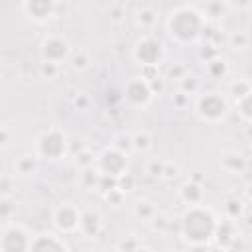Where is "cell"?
<instances>
[{"mask_svg": "<svg viewBox=\"0 0 252 252\" xmlns=\"http://www.w3.org/2000/svg\"><path fill=\"white\" fill-rule=\"evenodd\" d=\"M242 203L238 201V199H228L226 201V213H228V217L230 219H238L240 215H242Z\"/></svg>", "mask_w": 252, "mask_h": 252, "instance_id": "cb8c5ba5", "label": "cell"}, {"mask_svg": "<svg viewBox=\"0 0 252 252\" xmlns=\"http://www.w3.org/2000/svg\"><path fill=\"white\" fill-rule=\"evenodd\" d=\"M134 213H136V217H140V219H144V220H150V219L156 217V209H154L152 203H148V201H140V203L136 205Z\"/></svg>", "mask_w": 252, "mask_h": 252, "instance_id": "ac0fdd59", "label": "cell"}, {"mask_svg": "<svg viewBox=\"0 0 252 252\" xmlns=\"http://www.w3.org/2000/svg\"><path fill=\"white\" fill-rule=\"evenodd\" d=\"M203 26H205L203 16L191 8H181L173 12L167 22L169 33L179 41H193L201 33Z\"/></svg>", "mask_w": 252, "mask_h": 252, "instance_id": "7a4b0ae2", "label": "cell"}, {"mask_svg": "<svg viewBox=\"0 0 252 252\" xmlns=\"http://www.w3.org/2000/svg\"><path fill=\"white\" fill-rule=\"evenodd\" d=\"M222 167L228 171H240L244 167V159L240 154H224L222 156Z\"/></svg>", "mask_w": 252, "mask_h": 252, "instance_id": "9a60e30c", "label": "cell"}, {"mask_svg": "<svg viewBox=\"0 0 252 252\" xmlns=\"http://www.w3.org/2000/svg\"><path fill=\"white\" fill-rule=\"evenodd\" d=\"M77 163L83 165V167H91V165L94 163V159L91 158L89 152H81V154H77Z\"/></svg>", "mask_w": 252, "mask_h": 252, "instance_id": "4dcf8cb0", "label": "cell"}, {"mask_svg": "<svg viewBox=\"0 0 252 252\" xmlns=\"http://www.w3.org/2000/svg\"><path fill=\"white\" fill-rule=\"evenodd\" d=\"M100 226H102V219H100V213H98V211H94V209H87V211L81 213L79 230L83 232V236H87V238H94V236H98Z\"/></svg>", "mask_w": 252, "mask_h": 252, "instance_id": "8fae6325", "label": "cell"}, {"mask_svg": "<svg viewBox=\"0 0 252 252\" xmlns=\"http://www.w3.org/2000/svg\"><path fill=\"white\" fill-rule=\"evenodd\" d=\"M238 110L246 120H252V93L238 100Z\"/></svg>", "mask_w": 252, "mask_h": 252, "instance_id": "7402d4cb", "label": "cell"}, {"mask_svg": "<svg viewBox=\"0 0 252 252\" xmlns=\"http://www.w3.org/2000/svg\"><path fill=\"white\" fill-rule=\"evenodd\" d=\"M69 63H71L73 69H87L91 61H89V55H87L85 51H75V53L69 57Z\"/></svg>", "mask_w": 252, "mask_h": 252, "instance_id": "d6986e66", "label": "cell"}, {"mask_svg": "<svg viewBox=\"0 0 252 252\" xmlns=\"http://www.w3.org/2000/svg\"><path fill=\"white\" fill-rule=\"evenodd\" d=\"M197 110L205 120H220L226 114V102L220 94H205L197 100Z\"/></svg>", "mask_w": 252, "mask_h": 252, "instance_id": "8992f818", "label": "cell"}, {"mask_svg": "<svg viewBox=\"0 0 252 252\" xmlns=\"http://www.w3.org/2000/svg\"><path fill=\"white\" fill-rule=\"evenodd\" d=\"M136 252H152V250H146V248H140V250H136Z\"/></svg>", "mask_w": 252, "mask_h": 252, "instance_id": "d590c367", "label": "cell"}, {"mask_svg": "<svg viewBox=\"0 0 252 252\" xmlns=\"http://www.w3.org/2000/svg\"><path fill=\"white\" fill-rule=\"evenodd\" d=\"M55 4L53 2H45V0H33V2H26L24 4V10L30 14V18L37 20V22H45L53 16L55 12Z\"/></svg>", "mask_w": 252, "mask_h": 252, "instance_id": "4fadbf2b", "label": "cell"}, {"mask_svg": "<svg viewBox=\"0 0 252 252\" xmlns=\"http://www.w3.org/2000/svg\"><path fill=\"white\" fill-rule=\"evenodd\" d=\"M79 220H81V213L73 205H61L53 213V224L63 232L77 230L79 228Z\"/></svg>", "mask_w": 252, "mask_h": 252, "instance_id": "30bf717a", "label": "cell"}, {"mask_svg": "<svg viewBox=\"0 0 252 252\" xmlns=\"http://www.w3.org/2000/svg\"><path fill=\"white\" fill-rule=\"evenodd\" d=\"M150 146H152V144H150V136H148V134L138 132L136 136H132V148H134V150H138V152H146Z\"/></svg>", "mask_w": 252, "mask_h": 252, "instance_id": "44dd1931", "label": "cell"}, {"mask_svg": "<svg viewBox=\"0 0 252 252\" xmlns=\"http://www.w3.org/2000/svg\"><path fill=\"white\" fill-rule=\"evenodd\" d=\"M246 195H248V199H252V183L248 185V189H246Z\"/></svg>", "mask_w": 252, "mask_h": 252, "instance_id": "e575fe53", "label": "cell"}, {"mask_svg": "<svg viewBox=\"0 0 252 252\" xmlns=\"http://www.w3.org/2000/svg\"><path fill=\"white\" fill-rule=\"evenodd\" d=\"M126 98L134 106H146L152 98V89L150 83L144 77H134L126 85Z\"/></svg>", "mask_w": 252, "mask_h": 252, "instance_id": "ba28073f", "label": "cell"}, {"mask_svg": "<svg viewBox=\"0 0 252 252\" xmlns=\"http://www.w3.org/2000/svg\"><path fill=\"white\" fill-rule=\"evenodd\" d=\"M134 57L136 61H140L144 67H154L161 61L163 57V47H161V41L152 37V35H146L142 37L136 47H134Z\"/></svg>", "mask_w": 252, "mask_h": 252, "instance_id": "3957f363", "label": "cell"}, {"mask_svg": "<svg viewBox=\"0 0 252 252\" xmlns=\"http://www.w3.org/2000/svg\"><path fill=\"white\" fill-rule=\"evenodd\" d=\"M215 234H217L219 242H222V244L230 242L234 238V226H232V222H220V224H217Z\"/></svg>", "mask_w": 252, "mask_h": 252, "instance_id": "2e32d148", "label": "cell"}, {"mask_svg": "<svg viewBox=\"0 0 252 252\" xmlns=\"http://www.w3.org/2000/svg\"><path fill=\"white\" fill-rule=\"evenodd\" d=\"M163 165H165V163H158V161H152V163L148 165V171H150L152 175H163Z\"/></svg>", "mask_w": 252, "mask_h": 252, "instance_id": "1f68e13d", "label": "cell"}, {"mask_svg": "<svg viewBox=\"0 0 252 252\" xmlns=\"http://www.w3.org/2000/svg\"><path fill=\"white\" fill-rule=\"evenodd\" d=\"M132 185H134V179H132L128 173H124V175H120V177H118V189H122L124 193H126V191H130V189H132Z\"/></svg>", "mask_w": 252, "mask_h": 252, "instance_id": "f546056e", "label": "cell"}, {"mask_svg": "<svg viewBox=\"0 0 252 252\" xmlns=\"http://www.w3.org/2000/svg\"><path fill=\"white\" fill-rule=\"evenodd\" d=\"M232 93H234V96H238V100H240V98H244L246 94H250L252 91H250V85H248L246 81H238V83L232 85Z\"/></svg>", "mask_w": 252, "mask_h": 252, "instance_id": "4316f807", "label": "cell"}, {"mask_svg": "<svg viewBox=\"0 0 252 252\" xmlns=\"http://www.w3.org/2000/svg\"><path fill=\"white\" fill-rule=\"evenodd\" d=\"M177 173V167L175 165H163V175L165 177H173Z\"/></svg>", "mask_w": 252, "mask_h": 252, "instance_id": "836d02e7", "label": "cell"}, {"mask_svg": "<svg viewBox=\"0 0 252 252\" xmlns=\"http://www.w3.org/2000/svg\"><path fill=\"white\" fill-rule=\"evenodd\" d=\"M59 73V65L57 63H51V61H43L39 63V75L43 79H55Z\"/></svg>", "mask_w": 252, "mask_h": 252, "instance_id": "ffe728a7", "label": "cell"}, {"mask_svg": "<svg viewBox=\"0 0 252 252\" xmlns=\"http://www.w3.org/2000/svg\"><path fill=\"white\" fill-rule=\"evenodd\" d=\"M14 167H16L18 173L28 175V173H32V171L35 169V158H33V156H24V158H20V159L16 161Z\"/></svg>", "mask_w": 252, "mask_h": 252, "instance_id": "e0dca14e", "label": "cell"}, {"mask_svg": "<svg viewBox=\"0 0 252 252\" xmlns=\"http://www.w3.org/2000/svg\"><path fill=\"white\" fill-rule=\"evenodd\" d=\"M30 252H67L65 244L53 234H41L32 240Z\"/></svg>", "mask_w": 252, "mask_h": 252, "instance_id": "7c38bea8", "label": "cell"}, {"mask_svg": "<svg viewBox=\"0 0 252 252\" xmlns=\"http://www.w3.org/2000/svg\"><path fill=\"white\" fill-rule=\"evenodd\" d=\"M181 226H183L185 238L195 244L207 242L217 230L215 217L211 215L209 209H203V207H191V211L185 213Z\"/></svg>", "mask_w": 252, "mask_h": 252, "instance_id": "6da1fadb", "label": "cell"}, {"mask_svg": "<svg viewBox=\"0 0 252 252\" xmlns=\"http://www.w3.org/2000/svg\"><path fill=\"white\" fill-rule=\"evenodd\" d=\"M154 22H156V14H154L152 10H142V12H138V24H140L142 28H152Z\"/></svg>", "mask_w": 252, "mask_h": 252, "instance_id": "d4e9b609", "label": "cell"}, {"mask_svg": "<svg viewBox=\"0 0 252 252\" xmlns=\"http://www.w3.org/2000/svg\"><path fill=\"white\" fill-rule=\"evenodd\" d=\"M148 83H150V89H152V94H154L156 91L159 93V91L163 89V85H161V81H159V77H156V79H152V81H148Z\"/></svg>", "mask_w": 252, "mask_h": 252, "instance_id": "d6a6232c", "label": "cell"}, {"mask_svg": "<svg viewBox=\"0 0 252 252\" xmlns=\"http://www.w3.org/2000/svg\"><path fill=\"white\" fill-rule=\"evenodd\" d=\"M122 199H124V191H122V189L116 187V189L106 191V201H110V203H114V205H120Z\"/></svg>", "mask_w": 252, "mask_h": 252, "instance_id": "f1b7e54d", "label": "cell"}, {"mask_svg": "<svg viewBox=\"0 0 252 252\" xmlns=\"http://www.w3.org/2000/svg\"><path fill=\"white\" fill-rule=\"evenodd\" d=\"M179 85H181V91H183V94L185 93H195L197 91V87H199V83H197V79L195 77H183L181 81H179Z\"/></svg>", "mask_w": 252, "mask_h": 252, "instance_id": "484cf974", "label": "cell"}, {"mask_svg": "<svg viewBox=\"0 0 252 252\" xmlns=\"http://www.w3.org/2000/svg\"><path fill=\"white\" fill-rule=\"evenodd\" d=\"M69 43L63 37L51 35L41 43V57L43 61H51V63H59L69 55Z\"/></svg>", "mask_w": 252, "mask_h": 252, "instance_id": "9c48e42d", "label": "cell"}, {"mask_svg": "<svg viewBox=\"0 0 252 252\" xmlns=\"http://www.w3.org/2000/svg\"><path fill=\"white\" fill-rule=\"evenodd\" d=\"M209 73H211L213 77L220 79V77L226 73V63H224L222 59H213V61H209Z\"/></svg>", "mask_w": 252, "mask_h": 252, "instance_id": "603a6c76", "label": "cell"}, {"mask_svg": "<svg viewBox=\"0 0 252 252\" xmlns=\"http://www.w3.org/2000/svg\"><path fill=\"white\" fill-rule=\"evenodd\" d=\"M98 167L102 171V175H110V177H120L126 173V158L120 150H106L102 152V156L98 158Z\"/></svg>", "mask_w": 252, "mask_h": 252, "instance_id": "52a82bcc", "label": "cell"}, {"mask_svg": "<svg viewBox=\"0 0 252 252\" xmlns=\"http://www.w3.org/2000/svg\"><path fill=\"white\" fill-rule=\"evenodd\" d=\"M246 41H248V37H246L242 32H236V33L230 35V45H232V49H244V47H246Z\"/></svg>", "mask_w": 252, "mask_h": 252, "instance_id": "83f0119b", "label": "cell"}, {"mask_svg": "<svg viewBox=\"0 0 252 252\" xmlns=\"http://www.w3.org/2000/svg\"><path fill=\"white\" fill-rule=\"evenodd\" d=\"M179 193H181V199H183L187 205H191V207H199V203H201V199H203V189H201V185L195 183V181L183 183Z\"/></svg>", "mask_w": 252, "mask_h": 252, "instance_id": "5bb4252c", "label": "cell"}, {"mask_svg": "<svg viewBox=\"0 0 252 252\" xmlns=\"http://www.w3.org/2000/svg\"><path fill=\"white\" fill-rule=\"evenodd\" d=\"M65 148H67L65 136L57 130H49L41 134L37 140V154L45 159H59L65 154Z\"/></svg>", "mask_w": 252, "mask_h": 252, "instance_id": "5b68a950", "label": "cell"}, {"mask_svg": "<svg viewBox=\"0 0 252 252\" xmlns=\"http://www.w3.org/2000/svg\"><path fill=\"white\" fill-rule=\"evenodd\" d=\"M32 236L18 224H8L2 232L0 248L2 252H30Z\"/></svg>", "mask_w": 252, "mask_h": 252, "instance_id": "277c9868", "label": "cell"}]
</instances>
